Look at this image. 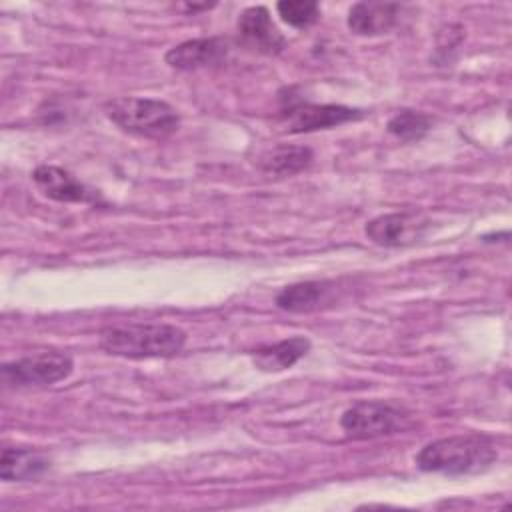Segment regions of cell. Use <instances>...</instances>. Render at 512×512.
<instances>
[{
  "label": "cell",
  "mask_w": 512,
  "mask_h": 512,
  "mask_svg": "<svg viewBox=\"0 0 512 512\" xmlns=\"http://www.w3.org/2000/svg\"><path fill=\"white\" fill-rule=\"evenodd\" d=\"M184 342V330L172 324H118L100 332L102 350L132 360L170 358L184 348Z\"/></svg>",
  "instance_id": "6da1fadb"
},
{
  "label": "cell",
  "mask_w": 512,
  "mask_h": 512,
  "mask_svg": "<svg viewBox=\"0 0 512 512\" xmlns=\"http://www.w3.org/2000/svg\"><path fill=\"white\" fill-rule=\"evenodd\" d=\"M496 458V448L486 436L466 434L448 436L426 444L416 456V464L424 472L460 476L484 472L496 462Z\"/></svg>",
  "instance_id": "7a4b0ae2"
},
{
  "label": "cell",
  "mask_w": 512,
  "mask_h": 512,
  "mask_svg": "<svg viewBox=\"0 0 512 512\" xmlns=\"http://www.w3.org/2000/svg\"><path fill=\"white\" fill-rule=\"evenodd\" d=\"M104 112L124 132L154 140L168 138L180 124L176 110L168 102L154 98H114L104 104Z\"/></svg>",
  "instance_id": "3957f363"
},
{
  "label": "cell",
  "mask_w": 512,
  "mask_h": 512,
  "mask_svg": "<svg viewBox=\"0 0 512 512\" xmlns=\"http://www.w3.org/2000/svg\"><path fill=\"white\" fill-rule=\"evenodd\" d=\"M74 364L68 354L62 352H40L24 356L16 362L4 364L2 376L6 382L20 386H48L70 376Z\"/></svg>",
  "instance_id": "277c9868"
},
{
  "label": "cell",
  "mask_w": 512,
  "mask_h": 512,
  "mask_svg": "<svg viewBox=\"0 0 512 512\" xmlns=\"http://www.w3.org/2000/svg\"><path fill=\"white\" fill-rule=\"evenodd\" d=\"M402 414L398 408L378 400H366L350 406L342 418L340 426L350 438H378L384 434H392L400 428Z\"/></svg>",
  "instance_id": "5b68a950"
},
{
  "label": "cell",
  "mask_w": 512,
  "mask_h": 512,
  "mask_svg": "<svg viewBox=\"0 0 512 512\" xmlns=\"http://www.w3.org/2000/svg\"><path fill=\"white\" fill-rule=\"evenodd\" d=\"M362 112L356 108L340 104H308L298 102L282 110V126L288 132H312L322 128H332L350 120L360 118Z\"/></svg>",
  "instance_id": "8992f818"
},
{
  "label": "cell",
  "mask_w": 512,
  "mask_h": 512,
  "mask_svg": "<svg viewBox=\"0 0 512 512\" xmlns=\"http://www.w3.org/2000/svg\"><path fill=\"white\" fill-rule=\"evenodd\" d=\"M238 34L248 48L260 54H278L286 44L264 6H252L240 14Z\"/></svg>",
  "instance_id": "52a82bcc"
},
{
  "label": "cell",
  "mask_w": 512,
  "mask_h": 512,
  "mask_svg": "<svg viewBox=\"0 0 512 512\" xmlns=\"http://www.w3.org/2000/svg\"><path fill=\"white\" fill-rule=\"evenodd\" d=\"M424 224L426 222L416 214H384L366 224V236L378 246H404L420 236Z\"/></svg>",
  "instance_id": "ba28073f"
},
{
  "label": "cell",
  "mask_w": 512,
  "mask_h": 512,
  "mask_svg": "<svg viewBox=\"0 0 512 512\" xmlns=\"http://www.w3.org/2000/svg\"><path fill=\"white\" fill-rule=\"evenodd\" d=\"M228 54L224 38H196L182 42L166 52L164 60L176 70H196L202 66L218 64Z\"/></svg>",
  "instance_id": "9c48e42d"
},
{
  "label": "cell",
  "mask_w": 512,
  "mask_h": 512,
  "mask_svg": "<svg viewBox=\"0 0 512 512\" xmlns=\"http://www.w3.org/2000/svg\"><path fill=\"white\" fill-rule=\"evenodd\" d=\"M400 4L392 2H358L348 12V28L360 36L386 34L400 16Z\"/></svg>",
  "instance_id": "30bf717a"
},
{
  "label": "cell",
  "mask_w": 512,
  "mask_h": 512,
  "mask_svg": "<svg viewBox=\"0 0 512 512\" xmlns=\"http://www.w3.org/2000/svg\"><path fill=\"white\" fill-rule=\"evenodd\" d=\"M36 186L44 196L58 202H96L94 192H90L84 184L72 178L66 170L58 166H38L32 174Z\"/></svg>",
  "instance_id": "8fae6325"
},
{
  "label": "cell",
  "mask_w": 512,
  "mask_h": 512,
  "mask_svg": "<svg viewBox=\"0 0 512 512\" xmlns=\"http://www.w3.org/2000/svg\"><path fill=\"white\" fill-rule=\"evenodd\" d=\"M308 350H310V340L304 336H294V338H286L276 344L258 348L252 360L256 368L264 372H280L294 366Z\"/></svg>",
  "instance_id": "7c38bea8"
},
{
  "label": "cell",
  "mask_w": 512,
  "mask_h": 512,
  "mask_svg": "<svg viewBox=\"0 0 512 512\" xmlns=\"http://www.w3.org/2000/svg\"><path fill=\"white\" fill-rule=\"evenodd\" d=\"M48 468V460L26 448H4L0 458V476L2 480H34Z\"/></svg>",
  "instance_id": "4fadbf2b"
},
{
  "label": "cell",
  "mask_w": 512,
  "mask_h": 512,
  "mask_svg": "<svg viewBox=\"0 0 512 512\" xmlns=\"http://www.w3.org/2000/svg\"><path fill=\"white\" fill-rule=\"evenodd\" d=\"M312 162V150L306 146H276L260 156L262 170L278 176H290L304 170Z\"/></svg>",
  "instance_id": "5bb4252c"
},
{
  "label": "cell",
  "mask_w": 512,
  "mask_h": 512,
  "mask_svg": "<svg viewBox=\"0 0 512 512\" xmlns=\"http://www.w3.org/2000/svg\"><path fill=\"white\" fill-rule=\"evenodd\" d=\"M328 288L322 282H298L286 286L278 296L276 304L288 312H312L326 300Z\"/></svg>",
  "instance_id": "9a60e30c"
},
{
  "label": "cell",
  "mask_w": 512,
  "mask_h": 512,
  "mask_svg": "<svg viewBox=\"0 0 512 512\" xmlns=\"http://www.w3.org/2000/svg\"><path fill=\"white\" fill-rule=\"evenodd\" d=\"M430 130V118L414 110H402L388 120V132L404 142H416Z\"/></svg>",
  "instance_id": "2e32d148"
},
{
  "label": "cell",
  "mask_w": 512,
  "mask_h": 512,
  "mask_svg": "<svg viewBox=\"0 0 512 512\" xmlns=\"http://www.w3.org/2000/svg\"><path fill=\"white\" fill-rule=\"evenodd\" d=\"M280 18L294 28H308L320 18V8L316 2L308 0H282L276 4Z\"/></svg>",
  "instance_id": "e0dca14e"
}]
</instances>
